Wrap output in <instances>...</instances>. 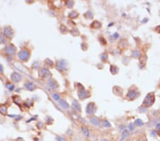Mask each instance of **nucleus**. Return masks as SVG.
<instances>
[{"instance_id": "nucleus-26", "label": "nucleus", "mask_w": 160, "mask_h": 141, "mask_svg": "<svg viewBox=\"0 0 160 141\" xmlns=\"http://www.w3.org/2000/svg\"><path fill=\"white\" fill-rule=\"evenodd\" d=\"M103 125H104L105 127H106V128H110V127H111L110 123L108 121H106V120H105V121H103Z\"/></svg>"}, {"instance_id": "nucleus-14", "label": "nucleus", "mask_w": 160, "mask_h": 141, "mask_svg": "<svg viewBox=\"0 0 160 141\" xmlns=\"http://www.w3.org/2000/svg\"><path fill=\"white\" fill-rule=\"evenodd\" d=\"M25 87H26V89H28V90H29V91H33L34 89H35V86H34V84L32 83V82H26V83H25Z\"/></svg>"}, {"instance_id": "nucleus-28", "label": "nucleus", "mask_w": 160, "mask_h": 141, "mask_svg": "<svg viewBox=\"0 0 160 141\" xmlns=\"http://www.w3.org/2000/svg\"><path fill=\"white\" fill-rule=\"evenodd\" d=\"M133 56H134V57H136V58H138V57H140V52H139L138 51H134L133 52Z\"/></svg>"}, {"instance_id": "nucleus-15", "label": "nucleus", "mask_w": 160, "mask_h": 141, "mask_svg": "<svg viewBox=\"0 0 160 141\" xmlns=\"http://www.w3.org/2000/svg\"><path fill=\"white\" fill-rule=\"evenodd\" d=\"M59 105L64 109H68L69 108V105L65 100H60L59 101Z\"/></svg>"}, {"instance_id": "nucleus-13", "label": "nucleus", "mask_w": 160, "mask_h": 141, "mask_svg": "<svg viewBox=\"0 0 160 141\" xmlns=\"http://www.w3.org/2000/svg\"><path fill=\"white\" fill-rule=\"evenodd\" d=\"M90 122L93 124V125H96V126H100V121L98 120L97 118H96L95 116L92 117L90 118Z\"/></svg>"}, {"instance_id": "nucleus-29", "label": "nucleus", "mask_w": 160, "mask_h": 141, "mask_svg": "<svg viewBox=\"0 0 160 141\" xmlns=\"http://www.w3.org/2000/svg\"><path fill=\"white\" fill-rule=\"evenodd\" d=\"M56 141H65V138L63 137V136H58L56 138Z\"/></svg>"}, {"instance_id": "nucleus-30", "label": "nucleus", "mask_w": 160, "mask_h": 141, "mask_svg": "<svg viewBox=\"0 0 160 141\" xmlns=\"http://www.w3.org/2000/svg\"><path fill=\"white\" fill-rule=\"evenodd\" d=\"M85 16L88 18V19H91L93 17V14L90 12H87L86 14H85Z\"/></svg>"}, {"instance_id": "nucleus-4", "label": "nucleus", "mask_w": 160, "mask_h": 141, "mask_svg": "<svg viewBox=\"0 0 160 141\" xmlns=\"http://www.w3.org/2000/svg\"><path fill=\"white\" fill-rule=\"evenodd\" d=\"M96 111V106L94 103H89L86 107V113L90 115H93Z\"/></svg>"}, {"instance_id": "nucleus-5", "label": "nucleus", "mask_w": 160, "mask_h": 141, "mask_svg": "<svg viewBox=\"0 0 160 141\" xmlns=\"http://www.w3.org/2000/svg\"><path fill=\"white\" fill-rule=\"evenodd\" d=\"M78 96L80 97L81 99H84V98H87L90 96V94L88 93V91H85L83 87H82V88L80 89L78 92Z\"/></svg>"}, {"instance_id": "nucleus-23", "label": "nucleus", "mask_w": 160, "mask_h": 141, "mask_svg": "<svg viewBox=\"0 0 160 141\" xmlns=\"http://www.w3.org/2000/svg\"><path fill=\"white\" fill-rule=\"evenodd\" d=\"M134 124L136 125H137V126H142V125H144V123H143V121H142V120H140V119H137V120L135 121V122H134Z\"/></svg>"}, {"instance_id": "nucleus-16", "label": "nucleus", "mask_w": 160, "mask_h": 141, "mask_svg": "<svg viewBox=\"0 0 160 141\" xmlns=\"http://www.w3.org/2000/svg\"><path fill=\"white\" fill-rule=\"evenodd\" d=\"M81 130H82L83 134L85 137L88 138V137L90 136V131H89V130H88V128H86V127H82V128H81Z\"/></svg>"}, {"instance_id": "nucleus-27", "label": "nucleus", "mask_w": 160, "mask_h": 141, "mask_svg": "<svg viewBox=\"0 0 160 141\" xmlns=\"http://www.w3.org/2000/svg\"><path fill=\"white\" fill-rule=\"evenodd\" d=\"M5 42H6L5 37L2 34H0V43L1 44H4Z\"/></svg>"}, {"instance_id": "nucleus-32", "label": "nucleus", "mask_w": 160, "mask_h": 141, "mask_svg": "<svg viewBox=\"0 0 160 141\" xmlns=\"http://www.w3.org/2000/svg\"><path fill=\"white\" fill-rule=\"evenodd\" d=\"M102 60H105H105L108 59V55H107L106 54H103L102 55Z\"/></svg>"}, {"instance_id": "nucleus-31", "label": "nucleus", "mask_w": 160, "mask_h": 141, "mask_svg": "<svg viewBox=\"0 0 160 141\" xmlns=\"http://www.w3.org/2000/svg\"><path fill=\"white\" fill-rule=\"evenodd\" d=\"M73 4H74V2H73V1H69L67 4H68V7H72L73 6Z\"/></svg>"}, {"instance_id": "nucleus-1", "label": "nucleus", "mask_w": 160, "mask_h": 141, "mask_svg": "<svg viewBox=\"0 0 160 141\" xmlns=\"http://www.w3.org/2000/svg\"><path fill=\"white\" fill-rule=\"evenodd\" d=\"M18 57L21 61H26L30 57V52L28 49H22L18 53Z\"/></svg>"}, {"instance_id": "nucleus-9", "label": "nucleus", "mask_w": 160, "mask_h": 141, "mask_svg": "<svg viewBox=\"0 0 160 141\" xmlns=\"http://www.w3.org/2000/svg\"><path fill=\"white\" fill-rule=\"evenodd\" d=\"M139 95V94L135 90H130L128 94V97L130 99H134Z\"/></svg>"}, {"instance_id": "nucleus-35", "label": "nucleus", "mask_w": 160, "mask_h": 141, "mask_svg": "<svg viewBox=\"0 0 160 141\" xmlns=\"http://www.w3.org/2000/svg\"><path fill=\"white\" fill-rule=\"evenodd\" d=\"M157 129H158V130H160V123H159V124H157Z\"/></svg>"}, {"instance_id": "nucleus-12", "label": "nucleus", "mask_w": 160, "mask_h": 141, "mask_svg": "<svg viewBox=\"0 0 160 141\" xmlns=\"http://www.w3.org/2000/svg\"><path fill=\"white\" fill-rule=\"evenodd\" d=\"M66 68V63L64 60H61L58 61V63H57V68L59 70H64Z\"/></svg>"}, {"instance_id": "nucleus-2", "label": "nucleus", "mask_w": 160, "mask_h": 141, "mask_svg": "<svg viewBox=\"0 0 160 141\" xmlns=\"http://www.w3.org/2000/svg\"><path fill=\"white\" fill-rule=\"evenodd\" d=\"M154 102V94L151 93V94H149L146 96V98H144L143 104L144 106H147V107H149V106H152L153 105Z\"/></svg>"}, {"instance_id": "nucleus-20", "label": "nucleus", "mask_w": 160, "mask_h": 141, "mask_svg": "<svg viewBox=\"0 0 160 141\" xmlns=\"http://www.w3.org/2000/svg\"><path fill=\"white\" fill-rule=\"evenodd\" d=\"M0 113L3 115H6L7 113V108L5 106H1L0 107Z\"/></svg>"}, {"instance_id": "nucleus-11", "label": "nucleus", "mask_w": 160, "mask_h": 141, "mask_svg": "<svg viewBox=\"0 0 160 141\" xmlns=\"http://www.w3.org/2000/svg\"><path fill=\"white\" fill-rule=\"evenodd\" d=\"M48 86H49L51 88H53V89H56V88H58V83H57L56 82V81L53 80V79L49 80L48 81Z\"/></svg>"}, {"instance_id": "nucleus-3", "label": "nucleus", "mask_w": 160, "mask_h": 141, "mask_svg": "<svg viewBox=\"0 0 160 141\" xmlns=\"http://www.w3.org/2000/svg\"><path fill=\"white\" fill-rule=\"evenodd\" d=\"M5 52L7 55L9 56H14L15 55L16 52V47H14V45L12 44H10V45H8L5 47Z\"/></svg>"}, {"instance_id": "nucleus-6", "label": "nucleus", "mask_w": 160, "mask_h": 141, "mask_svg": "<svg viewBox=\"0 0 160 141\" xmlns=\"http://www.w3.org/2000/svg\"><path fill=\"white\" fill-rule=\"evenodd\" d=\"M4 34L5 36H6L8 38H12V37H13L14 32L11 27H5L4 29Z\"/></svg>"}, {"instance_id": "nucleus-17", "label": "nucleus", "mask_w": 160, "mask_h": 141, "mask_svg": "<svg viewBox=\"0 0 160 141\" xmlns=\"http://www.w3.org/2000/svg\"><path fill=\"white\" fill-rule=\"evenodd\" d=\"M129 135V132L128 131V130H125L122 133V139H121V141H124L126 138H128Z\"/></svg>"}, {"instance_id": "nucleus-22", "label": "nucleus", "mask_w": 160, "mask_h": 141, "mask_svg": "<svg viewBox=\"0 0 160 141\" xmlns=\"http://www.w3.org/2000/svg\"><path fill=\"white\" fill-rule=\"evenodd\" d=\"M6 87L10 91H12L14 89V86L13 84L10 83H7L6 84Z\"/></svg>"}, {"instance_id": "nucleus-25", "label": "nucleus", "mask_w": 160, "mask_h": 141, "mask_svg": "<svg viewBox=\"0 0 160 141\" xmlns=\"http://www.w3.org/2000/svg\"><path fill=\"white\" fill-rule=\"evenodd\" d=\"M53 98L55 101H60L61 96H60V95H59V94H53Z\"/></svg>"}, {"instance_id": "nucleus-21", "label": "nucleus", "mask_w": 160, "mask_h": 141, "mask_svg": "<svg viewBox=\"0 0 160 141\" xmlns=\"http://www.w3.org/2000/svg\"><path fill=\"white\" fill-rule=\"evenodd\" d=\"M91 27H93V28H95V29H98V28H100V27H101V24H100V22L96 21H94V22L93 23V24L91 25Z\"/></svg>"}, {"instance_id": "nucleus-10", "label": "nucleus", "mask_w": 160, "mask_h": 141, "mask_svg": "<svg viewBox=\"0 0 160 141\" xmlns=\"http://www.w3.org/2000/svg\"><path fill=\"white\" fill-rule=\"evenodd\" d=\"M71 106H72L73 109L76 110V111H78V112H80V111H81V106H80V105L79 104V103H78L76 100H74V101H73Z\"/></svg>"}, {"instance_id": "nucleus-33", "label": "nucleus", "mask_w": 160, "mask_h": 141, "mask_svg": "<svg viewBox=\"0 0 160 141\" xmlns=\"http://www.w3.org/2000/svg\"><path fill=\"white\" fill-rule=\"evenodd\" d=\"M3 71H4L3 66H2V65H1V64H0V74H1V73L3 72Z\"/></svg>"}, {"instance_id": "nucleus-18", "label": "nucleus", "mask_w": 160, "mask_h": 141, "mask_svg": "<svg viewBox=\"0 0 160 141\" xmlns=\"http://www.w3.org/2000/svg\"><path fill=\"white\" fill-rule=\"evenodd\" d=\"M119 70H118V68L115 66H111L110 67V72L112 73V74H117L118 73Z\"/></svg>"}, {"instance_id": "nucleus-19", "label": "nucleus", "mask_w": 160, "mask_h": 141, "mask_svg": "<svg viewBox=\"0 0 160 141\" xmlns=\"http://www.w3.org/2000/svg\"><path fill=\"white\" fill-rule=\"evenodd\" d=\"M68 16L70 18H71V19H76V18H77L78 16V14L76 12L73 11V12H70V14H68Z\"/></svg>"}, {"instance_id": "nucleus-34", "label": "nucleus", "mask_w": 160, "mask_h": 141, "mask_svg": "<svg viewBox=\"0 0 160 141\" xmlns=\"http://www.w3.org/2000/svg\"><path fill=\"white\" fill-rule=\"evenodd\" d=\"M129 130H133L134 127L132 126V124H129Z\"/></svg>"}, {"instance_id": "nucleus-7", "label": "nucleus", "mask_w": 160, "mask_h": 141, "mask_svg": "<svg viewBox=\"0 0 160 141\" xmlns=\"http://www.w3.org/2000/svg\"><path fill=\"white\" fill-rule=\"evenodd\" d=\"M40 74H41V77H44V78H50L51 76V72L49 71V70L47 69V68H42L41 72H40Z\"/></svg>"}, {"instance_id": "nucleus-24", "label": "nucleus", "mask_w": 160, "mask_h": 141, "mask_svg": "<svg viewBox=\"0 0 160 141\" xmlns=\"http://www.w3.org/2000/svg\"><path fill=\"white\" fill-rule=\"evenodd\" d=\"M70 34L73 36H78L80 33H79V31L77 29H73L71 31H70Z\"/></svg>"}, {"instance_id": "nucleus-8", "label": "nucleus", "mask_w": 160, "mask_h": 141, "mask_svg": "<svg viewBox=\"0 0 160 141\" xmlns=\"http://www.w3.org/2000/svg\"><path fill=\"white\" fill-rule=\"evenodd\" d=\"M11 78H12V80L14 81V82H19V81H20L21 80V76L19 74V73H17V72H14L12 74V76H11Z\"/></svg>"}, {"instance_id": "nucleus-36", "label": "nucleus", "mask_w": 160, "mask_h": 141, "mask_svg": "<svg viewBox=\"0 0 160 141\" xmlns=\"http://www.w3.org/2000/svg\"><path fill=\"white\" fill-rule=\"evenodd\" d=\"M107 141L106 139H103V140H102V141Z\"/></svg>"}]
</instances>
